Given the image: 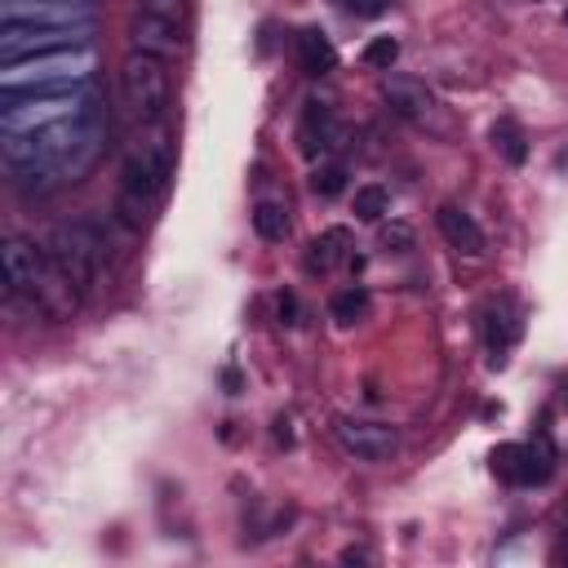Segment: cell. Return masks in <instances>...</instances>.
<instances>
[{
	"label": "cell",
	"mask_w": 568,
	"mask_h": 568,
	"mask_svg": "<svg viewBox=\"0 0 568 568\" xmlns=\"http://www.w3.org/2000/svg\"><path fill=\"white\" fill-rule=\"evenodd\" d=\"M169 178H173V138H169L164 120L142 124V133L133 138V146L124 155V182H120V213L129 226H142L151 217Z\"/></svg>",
	"instance_id": "6da1fadb"
},
{
	"label": "cell",
	"mask_w": 568,
	"mask_h": 568,
	"mask_svg": "<svg viewBox=\"0 0 568 568\" xmlns=\"http://www.w3.org/2000/svg\"><path fill=\"white\" fill-rule=\"evenodd\" d=\"M93 75L89 49H62V53H36L4 62L0 93H49V89H80Z\"/></svg>",
	"instance_id": "7a4b0ae2"
},
{
	"label": "cell",
	"mask_w": 568,
	"mask_h": 568,
	"mask_svg": "<svg viewBox=\"0 0 568 568\" xmlns=\"http://www.w3.org/2000/svg\"><path fill=\"white\" fill-rule=\"evenodd\" d=\"M4 111H0V129L4 133H31L44 124H62V120H89L93 115V93L89 84L80 89H49V93H0Z\"/></svg>",
	"instance_id": "3957f363"
},
{
	"label": "cell",
	"mask_w": 568,
	"mask_h": 568,
	"mask_svg": "<svg viewBox=\"0 0 568 568\" xmlns=\"http://www.w3.org/2000/svg\"><path fill=\"white\" fill-rule=\"evenodd\" d=\"M120 93H124V106H129L142 124L164 120L169 98H173L164 58H151V53H138V49H133V53L124 58V67H120Z\"/></svg>",
	"instance_id": "277c9868"
},
{
	"label": "cell",
	"mask_w": 568,
	"mask_h": 568,
	"mask_svg": "<svg viewBox=\"0 0 568 568\" xmlns=\"http://www.w3.org/2000/svg\"><path fill=\"white\" fill-rule=\"evenodd\" d=\"M93 22H4L0 31V58H36V53H62V49H89Z\"/></svg>",
	"instance_id": "5b68a950"
},
{
	"label": "cell",
	"mask_w": 568,
	"mask_h": 568,
	"mask_svg": "<svg viewBox=\"0 0 568 568\" xmlns=\"http://www.w3.org/2000/svg\"><path fill=\"white\" fill-rule=\"evenodd\" d=\"M44 253H49L80 288H89V284H93V271H98V262H102V240H98V231H93L89 222H58V226L49 231V240H44Z\"/></svg>",
	"instance_id": "8992f818"
},
{
	"label": "cell",
	"mask_w": 568,
	"mask_h": 568,
	"mask_svg": "<svg viewBox=\"0 0 568 568\" xmlns=\"http://www.w3.org/2000/svg\"><path fill=\"white\" fill-rule=\"evenodd\" d=\"M31 297H36V306H40L49 320H71V315L80 311L84 288L44 253V266H40V275H36V284H31Z\"/></svg>",
	"instance_id": "52a82bcc"
},
{
	"label": "cell",
	"mask_w": 568,
	"mask_h": 568,
	"mask_svg": "<svg viewBox=\"0 0 568 568\" xmlns=\"http://www.w3.org/2000/svg\"><path fill=\"white\" fill-rule=\"evenodd\" d=\"M337 444L359 462H386L399 448V430L386 422H337Z\"/></svg>",
	"instance_id": "ba28073f"
},
{
	"label": "cell",
	"mask_w": 568,
	"mask_h": 568,
	"mask_svg": "<svg viewBox=\"0 0 568 568\" xmlns=\"http://www.w3.org/2000/svg\"><path fill=\"white\" fill-rule=\"evenodd\" d=\"M4 22H93V0H4Z\"/></svg>",
	"instance_id": "9c48e42d"
},
{
	"label": "cell",
	"mask_w": 568,
	"mask_h": 568,
	"mask_svg": "<svg viewBox=\"0 0 568 568\" xmlns=\"http://www.w3.org/2000/svg\"><path fill=\"white\" fill-rule=\"evenodd\" d=\"M0 266H4V288L9 293H31L40 266H44V248H36L27 235H9L0 248Z\"/></svg>",
	"instance_id": "30bf717a"
},
{
	"label": "cell",
	"mask_w": 568,
	"mask_h": 568,
	"mask_svg": "<svg viewBox=\"0 0 568 568\" xmlns=\"http://www.w3.org/2000/svg\"><path fill=\"white\" fill-rule=\"evenodd\" d=\"M493 470L506 479V484H541L550 475V462L541 448L532 444H501L493 453Z\"/></svg>",
	"instance_id": "8fae6325"
},
{
	"label": "cell",
	"mask_w": 568,
	"mask_h": 568,
	"mask_svg": "<svg viewBox=\"0 0 568 568\" xmlns=\"http://www.w3.org/2000/svg\"><path fill=\"white\" fill-rule=\"evenodd\" d=\"M129 40H133V49H138V53H151V58H164V62L182 49L178 22L155 18V13H138V18L129 22Z\"/></svg>",
	"instance_id": "7c38bea8"
},
{
	"label": "cell",
	"mask_w": 568,
	"mask_h": 568,
	"mask_svg": "<svg viewBox=\"0 0 568 568\" xmlns=\"http://www.w3.org/2000/svg\"><path fill=\"white\" fill-rule=\"evenodd\" d=\"M382 98L390 102V111H395V115H404V120H413V124H426V120H430V111H435L430 89H426L422 80H413V75H386Z\"/></svg>",
	"instance_id": "4fadbf2b"
},
{
	"label": "cell",
	"mask_w": 568,
	"mask_h": 568,
	"mask_svg": "<svg viewBox=\"0 0 568 568\" xmlns=\"http://www.w3.org/2000/svg\"><path fill=\"white\" fill-rule=\"evenodd\" d=\"M435 222H439V235L448 240V248H457L462 257H479V253H484V231H479V222H475L470 213H462L457 204H444V209L435 213Z\"/></svg>",
	"instance_id": "5bb4252c"
},
{
	"label": "cell",
	"mask_w": 568,
	"mask_h": 568,
	"mask_svg": "<svg viewBox=\"0 0 568 568\" xmlns=\"http://www.w3.org/2000/svg\"><path fill=\"white\" fill-rule=\"evenodd\" d=\"M515 337H519V320H515L501 302H493V306L484 311V346H488V364H493V368L506 364V351L515 346Z\"/></svg>",
	"instance_id": "9a60e30c"
},
{
	"label": "cell",
	"mask_w": 568,
	"mask_h": 568,
	"mask_svg": "<svg viewBox=\"0 0 568 568\" xmlns=\"http://www.w3.org/2000/svg\"><path fill=\"white\" fill-rule=\"evenodd\" d=\"M346 257H351V231H346V226H328V231H320V235L311 240V248H306V271L328 275V271L342 266Z\"/></svg>",
	"instance_id": "2e32d148"
},
{
	"label": "cell",
	"mask_w": 568,
	"mask_h": 568,
	"mask_svg": "<svg viewBox=\"0 0 568 568\" xmlns=\"http://www.w3.org/2000/svg\"><path fill=\"white\" fill-rule=\"evenodd\" d=\"M297 62H302L306 75H328L337 67V49L324 31L306 27V31H297Z\"/></svg>",
	"instance_id": "e0dca14e"
},
{
	"label": "cell",
	"mask_w": 568,
	"mask_h": 568,
	"mask_svg": "<svg viewBox=\"0 0 568 568\" xmlns=\"http://www.w3.org/2000/svg\"><path fill=\"white\" fill-rule=\"evenodd\" d=\"M302 146L315 155V146H333V115L324 102H306V120H302Z\"/></svg>",
	"instance_id": "ac0fdd59"
},
{
	"label": "cell",
	"mask_w": 568,
	"mask_h": 568,
	"mask_svg": "<svg viewBox=\"0 0 568 568\" xmlns=\"http://www.w3.org/2000/svg\"><path fill=\"white\" fill-rule=\"evenodd\" d=\"M253 231H257L266 244H280V240L288 235V209L275 204V200H262V204L253 209Z\"/></svg>",
	"instance_id": "d6986e66"
},
{
	"label": "cell",
	"mask_w": 568,
	"mask_h": 568,
	"mask_svg": "<svg viewBox=\"0 0 568 568\" xmlns=\"http://www.w3.org/2000/svg\"><path fill=\"white\" fill-rule=\"evenodd\" d=\"M493 146H497V151H501L510 164H524V160H528V142H524V129H519L510 115L493 124Z\"/></svg>",
	"instance_id": "ffe728a7"
},
{
	"label": "cell",
	"mask_w": 568,
	"mask_h": 568,
	"mask_svg": "<svg viewBox=\"0 0 568 568\" xmlns=\"http://www.w3.org/2000/svg\"><path fill=\"white\" fill-rule=\"evenodd\" d=\"M386 209H390V195H386L382 186H359V191H355V217H359V222H382Z\"/></svg>",
	"instance_id": "44dd1931"
},
{
	"label": "cell",
	"mask_w": 568,
	"mask_h": 568,
	"mask_svg": "<svg viewBox=\"0 0 568 568\" xmlns=\"http://www.w3.org/2000/svg\"><path fill=\"white\" fill-rule=\"evenodd\" d=\"M368 315V293L364 288H342L337 297H333V320L337 324H355V320H364Z\"/></svg>",
	"instance_id": "7402d4cb"
},
{
	"label": "cell",
	"mask_w": 568,
	"mask_h": 568,
	"mask_svg": "<svg viewBox=\"0 0 568 568\" xmlns=\"http://www.w3.org/2000/svg\"><path fill=\"white\" fill-rule=\"evenodd\" d=\"M395 58H399V40L395 36H377V40L364 44V67H373V71H390Z\"/></svg>",
	"instance_id": "603a6c76"
},
{
	"label": "cell",
	"mask_w": 568,
	"mask_h": 568,
	"mask_svg": "<svg viewBox=\"0 0 568 568\" xmlns=\"http://www.w3.org/2000/svg\"><path fill=\"white\" fill-rule=\"evenodd\" d=\"M342 186H346V169L342 164H324V169L311 173V191L315 195H337Z\"/></svg>",
	"instance_id": "cb8c5ba5"
},
{
	"label": "cell",
	"mask_w": 568,
	"mask_h": 568,
	"mask_svg": "<svg viewBox=\"0 0 568 568\" xmlns=\"http://www.w3.org/2000/svg\"><path fill=\"white\" fill-rule=\"evenodd\" d=\"M382 248H390V253H408V248H413V226H404V222L382 226Z\"/></svg>",
	"instance_id": "d4e9b609"
},
{
	"label": "cell",
	"mask_w": 568,
	"mask_h": 568,
	"mask_svg": "<svg viewBox=\"0 0 568 568\" xmlns=\"http://www.w3.org/2000/svg\"><path fill=\"white\" fill-rule=\"evenodd\" d=\"M142 13H155V18H169V22H182L186 0H142Z\"/></svg>",
	"instance_id": "484cf974"
},
{
	"label": "cell",
	"mask_w": 568,
	"mask_h": 568,
	"mask_svg": "<svg viewBox=\"0 0 568 568\" xmlns=\"http://www.w3.org/2000/svg\"><path fill=\"white\" fill-rule=\"evenodd\" d=\"M355 18H377V13H386L390 9V0H342Z\"/></svg>",
	"instance_id": "4316f807"
},
{
	"label": "cell",
	"mask_w": 568,
	"mask_h": 568,
	"mask_svg": "<svg viewBox=\"0 0 568 568\" xmlns=\"http://www.w3.org/2000/svg\"><path fill=\"white\" fill-rule=\"evenodd\" d=\"M280 315H284V324H293V315H297V302H293V293H284V297H280Z\"/></svg>",
	"instance_id": "83f0119b"
}]
</instances>
